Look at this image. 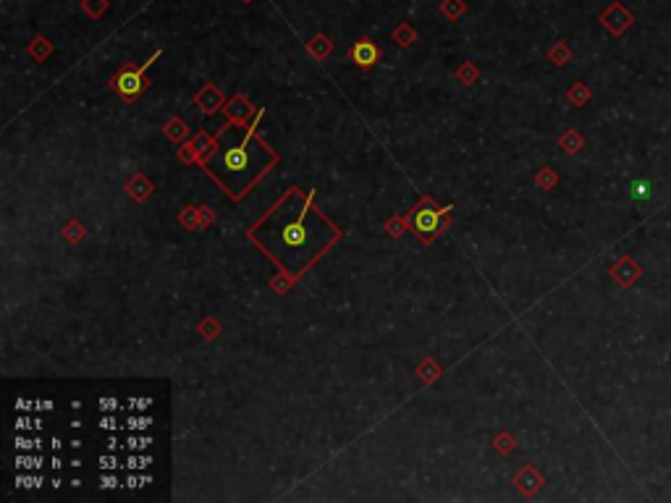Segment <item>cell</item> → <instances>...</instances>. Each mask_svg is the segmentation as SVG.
<instances>
[{"label": "cell", "instance_id": "1", "mask_svg": "<svg viewBox=\"0 0 671 503\" xmlns=\"http://www.w3.org/2000/svg\"><path fill=\"white\" fill-rule=\"evenodd\" d=\"M158 58H160V53H155V55H152V58H149V61L145 63V66H139L137 71H131V68H124L121 74L113 79V87H116V92H118V95H121L124 100H137L139 95L145 92V71H147L149 66L158 61Z\"/></svg>", "mask_w": 671, "mask_h": 503}, {"label": "cell", "instance_id": "2", "mask_svg": "<svg viewBox=\"0 0 671 503\" xmlns=\"http://www.w3.org/2000/svg\"><path fill=\"white\" fill-rule=\"evenodd\" d=\"M609 273L622 289H629V286H634V283L643 278V265H637L634 263V257L624 254V257H619V263L611 265Z\"/></svg>", "mask_w": 671, "mask_h": 503}, {"label": "cell", "instance_id": "9", "mask_svg": "<svg viewBox=\"0 0 671 503\" xmlns=\"http://www.w3.org/2000/svg\"><path fill=\"white\" fill-rule=\"evenodd\" d=\"M580 144H582V139L577 137L574 131H569V134L564 137V150H567V152H577V150H580Z\"/></svg>", "mask_w": 671, "mask_h": 503}, {"label": "cell", "instance_id": "11", "mask_svg": "<svg viewBox=\"0 0 671 503\" xmlns=\"http://www.w3.org/2000/svg\"><path fill=\"white\" fill-rule=\"evenodd\" d=\"M551 58H553V61H564V58H569V50H564V48H559V50H553V53H551Z\"/></svg>", "mask_w": 671, "mask_h": 503}, {"label": "cell", "instance_id": "5", "mask_svg": "<svg viewBox=\"0 0 671 503\" xmlns=\"http://www.w3.org/2000/svg\"><path fill=\"white\" fill-rule=\"evenodd\" d=\"M378 58H380V50H378V45H375L373 39H360V42L351 45V61L357 63L360 68L375 66Z\"/></svg>", "mask_w": 671, "mask_h": 503}, {"label": "cell", "instance_id": "12", "mask_svg": "<svg viewBox=\"0 0 671 503\" xmlns=\"http://www.w3.org/2000/svg\"><path fill=\"white\" fill-rule=\"evenodd\" d=\"M464 11V6H461L459 0H448V13H459Z\"/></svg>", "mask_w": 671, "mask_h": 503}, {"label": "cell", "instance_id": "10", "mask_svg": "<svg viewBox=\"0 0 671 503\" xmlns=\"http://www.w3.org/2000/svg\"><path fill=\"white\" fill-rule=\"evenodd\" d=\"M632 197H634V200H647V197H650L645 181H634V184H632Z\"/></svg>", "mask_w": 671, "mask_h": 503}, {"label": "cell", "instance_id": "3", "mask_svg": "<svg viewBox=\"0 0 671 503\" xmlns=\"http://www.w3.org/2000/svg\"><path fill=\"white\" fill-rule=\"evenodd\" d=\"M600 21H603V26L609 29L614 37H619V35L627 32V26L632 24V13L627 11L622 3H614V6H609V8L603 11Z\"/></svg>", "mask_w": 671, "mask_h": 503}, {"label": "cell", "instance_id": "4", "mask_svg": "<svg viewBox=\"0 0 671 503\" xmlns=\"http://www.w3.org/2000/svg\"><path fill=\"white\" fill-rule=\"evenodd\" d=\"M249 142H252V137L244 139V144H239V147H228V150L223 152V158H221L223 171L234 173V176H239L241 171H247V168H249V152H247Z\"/></svg>", "mask_w": 671, "mask_h": 503}, {"label": "cell", "instance_id": "7", "mask_svg": "<svg viewBox=\"0 0 671 503\" xmlns=\"http://www.w3.org/2000/svg\"><path fill=\"white\" fill-rule=\"evenodd\" d=\"M438 223H441V213H435V210H430V207L417 210V215H414V228H417L420 234H435V231H438Z\"/></svg>", "mask_w": 671, "mask_h": 503}, {"label": "cell", "instance_id": "8", "mask_svg": "<svg viewBox=\"0 0 671 503\" xmlns=\"http://www.w3.org/2000/svg\"><path fill=\"white\" fill-rule=\"evenodd\" d=\"M587 97H590V92H587V87H585V84H574L572 92H569V100H572L574 105H582V102H587Z\"/></svg>", "mask_w": 671, "mask_h": 503}, {"label": "cell", "instance_id": "6", "mask_svg": "<svg viewBox=\"0 0 671 503\" xmlns=\"http://www.w3.org/2000/svg\"><path fill=\"white\" fill-rule=\"evenodd\" d=\"M281 244H284L286 249H302V247L307 244V228H304V223H302V218H299L297 223H288V226L284 228Z\"/></svg>", "mask_w": 671, "mask_h": 503}]
</instances>
